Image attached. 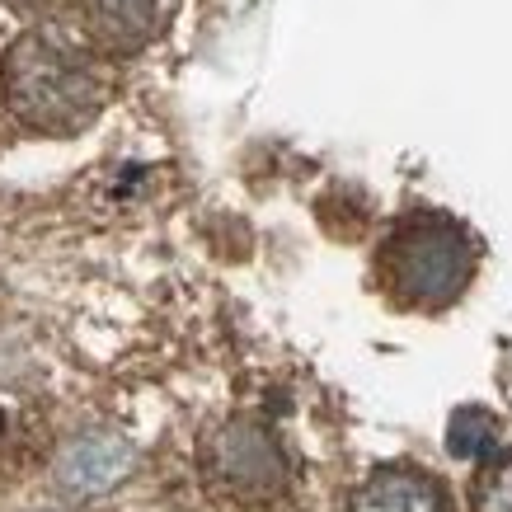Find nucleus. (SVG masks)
<instances>
[{"label": "nucleus", "instance_id": "7ed1b4c3", "mask_svg": "<svg viewBox=\"0 0 512 512\" xmlns=\"http://www.w3.org/2000/svg\"><path fill=\"white\" fill-rule=\"evenodd\" d=\"M207 480L235 503H268L287 489V456L254 419H231L207 442Z\"/></svg>", "mask_w": 512, "mask_h": 512}, {"label": "nucleus", "instance_id": "f257e3e1", "mask_svg": "<svg viewBox=\"0 0 512 512\" xmlns=\"http://www.w3.org/2000/svg\"><path fill=\"white\" fill-rule=\"evenodd\" d=\"M0 76H5V99H10L15 118H24L38 132H52V137L80 132L104 104L99 66L57 33L15 38L0 62Z\"/></svg>", "mask_w": 512, "mask_h": 512}, {"label": "nucleus", "instance_id": "39448f33", "mask_svg": "<svg viewBox=\"0 0 512 512\" xmlns=\"http://www.w3.org/2000/svg\"><path fill=\"white\" fill-rule=\"evenodd\" d=\"M348 512H447V494L423 470H376L353 489Z\"/></svg>", "mask_w": 512, "mask_h": 512}, {"label": "nucleus", "instance_id": "f03ea898", "mask_svg": "<svg viewBox=\"0 0 512 512\" xmlns=\"http://www.w3.org/2000/svg\"><path fill=\"white\" fill-rule=\"evenodd\" d=\"M386 292L409 311H442L466 292L475 273V245L461 221L442 212H414L386 235L376 254Z\"/></svg>", "mask_w": 512, "mask_h": 512}, {"label": "nucleus", "instance_id": "423d86ee", "mask_svg": "<svg viewBox=\"0 0 512 512\" xmlns=\"http://www.w3.org/2000/svg\"><path fill=\"white\" fill-rule=\"evenodd\" d=\"M90 33L113 52H137L165 24V0H85Z\"/></svg>", "mask_w": 512, "mask_h": 512}, {"label": "nucleus", "instance_id": "0eeeda50", "mask_svg": "<svg viewBox=\"0 0 512 512\" xmlns=\"http://www.w3.org/2000/svg\"><path fill=\"white\" fill-rule=\"evenodd\" d=\"M498 433H503V419L480 409V404H466L456 409L447 423V451L456 461H489L498 447Z\"/></svg>", "mask_w": 512, "mask_h": 512}, {"label": "nucleus", "instance_id": "20e7f679", "mask_svg": "<svg viewBox=\"0 0 512 512\" xmlns=\"http://www.w3.org/2000/svg\"><path fill=\"white\" fill-rule=\"evenodd\" d=\"M132 461H137V451L127 447L123 437L85 433V437H71L57 451L52 475H57V484H62L66 494L90 498V494H109L113 484H123L132 475Z\"/></svg>", "mask_w": 512, "mask_h": 512}, {"label": "nucleus", "instance_id": "1a4fd4ad", "mask_svg": "<svg viewBox=\"0 0 512 512\" xmlns=\"http://www.w3.org/2000/svg\"><path fill=\"white\" fill-rule=\"evenodd\" d=\"M5 5H15L19 15H57L66 0H5Z\"/></svg>", "mask_w": 512, "mask_h": 512}, {"label": "nucleus", "instance_id": "9d476101", "mask_svg": "<svg viewBox=\"0 0 512 512\" xmlns=\"http://www.w3.org/2000/svg\"><path fill=\"white\" fill-rule=\"evenodd\" d=\"M0 437H5V414H0Z\"/></svg>", "mask_w": 512, "mask_h": 512}, {"label": "nucleus", "instance_id": "6e6552de", "mask_svg": "<svg viewBox=\"0 0 512 512\" xmlns=\"http://www.w3.org/2000/svg\"><path fill=\"white\" fill-rule=\"evenodd\" d=\"M470 508L475 512H512V447L484 461V470L470 484Z\"/></svg>", "mask_w": 512, "mask_h": 512}]
</instances>
